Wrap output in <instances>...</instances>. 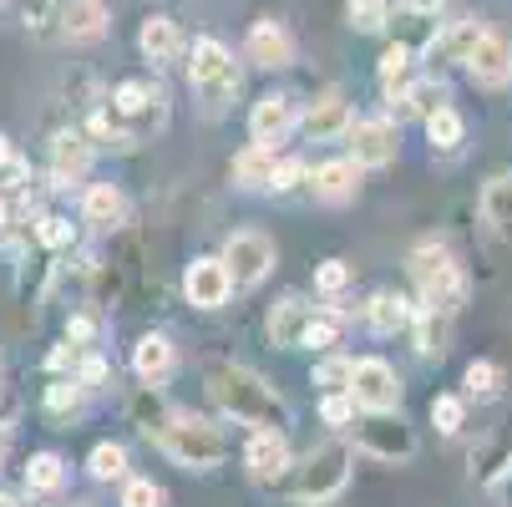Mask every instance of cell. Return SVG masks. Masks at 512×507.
Wrapping results in <instances>:
<instances>
[{"label": "cell", "instance_id": "cell-1", "mask_svg": "<svg viewBox=\"0 0 512 507\" xmlns=\"http://www.w3.org/2000/svg\"><path fill=\"white\" fill-rule=\"evenodd\" d=\"M208 396L239 426H254V431H284L289 426V401L249 366H229V360L224 366H208Z\"/></svg>", "mask_w": 512, "mask_h": 507}, {"label": "cell", "instance_id": "cell-2", "mask_svg": "<svg viewBox=\"0 0 512 507\" xmlns=\"http://www.w3.org/2000/svg\"><path fill=\"white\" fill-rule=\"evenodd\" d=\"M406 274H411V284H416V300L431 305V310L457 315V310L467 305V295H472V284H467L457 254H452L447 244H436V239H426V244H416V249L406 254Z\"/></svg>", "mask_w": 512, "mask_h": 507}, {"label": "cell", "instance_id": "cell-3", "mask_svg": "<svg viewBox=\"0 0 512 507\" xmlns=\"http://www.w3.org/2000/svg\"><path fill=\"white\" fill-rule=\"evenodd\" d=\"M158 447L168 452V462L188 467V472H213V467H224L234 442L224 437V426H213L203 416H188V411H173L168 426L158 431Z\"/></svg>", "mask_w": 512, "mask_h": 507}, {"label": "cell", "instance_id": "cell-4", "mask_svg": "<svg viewBox=\"0 0 512 507\" xmlns=\"http://www.w3.org/2000/svg\"><path fill=\"white\" fill-rule=\"evenodd\" d=\"M350 462H355V452L345 442H320V447H310L295 467H289L284 492L295 502H305V507H325V502H335L345 492Z\"/></svg>", "mask_w": 512, "mask_h": 507}, {"label": "cell", "instance_id": "cell-5", "mask_svg": "<svg viewBox=\"0 0 512 507\" xmlns=\"http://www.w3.org/2000/svg\"><path fill=\"white\" fill-rule=\"evenodd\" d=\"M188 82H193V92H198L208 107H224V102H234V92H239V61H234V51H229V46H218L213 36L193 41Z\"/></svg>", "mask_w": 512, "mask_h": 507}, {"label": "cell", "instance_id": "cell-6", "mask_svg": "<svg viewBox=\"0 0 512 507\" xmlns=\"http://www.w3.org/2000/svg\"><path fill=\"white\" fill-rule=\"evenodd\" d=\"M355 447L371 452L376 462H411L416 457V437L401 421V411H365L355 421Z\"/></svg>", "mask_w": 512, "mask_h": 507}, {"label": "cell", "instance_id": "cell-7", "mask_svg": "<svg viewBox=\"0 0 512 507\" xmlns=\"http://www.w3.org/2000/svg\"><path fill=\"white\" fill-rule=\"evenodd\" d=\"M218 259L229 264L234 289H254V284H264V279H269V269L279 264L274 239H269V234H259V229H239V234H229V239H224V254H218Z\"/></svg>", "mask_w": 512, "mask_h": 507}, {"label": "cell", "instance_id": "cell-8", "mask_svg": "<svg viewBox=\"0 0 512 507\" xmlns=\"http://www.w3.org/2000/svg\"><path fill=\"white\" fill-rule=\"evenodd\" d=\"M345 142H350V158L360 168H391L401 153V122L396 117H360Z\"/></svg>", "mask_w": 512, "mask_h": 507}, {"label": "cell", "instance_id": "cell-9", "mask_svg": "<svg viewBox=\"0 0 512 507\" xmlns=\"http://www.w3.org/2000/svg\"><path fill=\"white\" fill-rule=\"evenodd\" d=\"M289 467H295V457H289V437H284V431H249L244 472H249L254 487H284Z\"/></svg>", "mask_w": 512, "mask_h": 507}, {"label": "cell", "instance_id": "cell-10", "mask_svg": "<svg viewBox=\"0 0 512 507\" xmlns=\"http://www.w3.org/2000/svg\"><path fill=\"white\" fill-rule=\"evenodd\" d=\"M350 396H355L360 411H401V376L381 355H365V360H355Z\"/></svg>", "mask_w": 512, "mask_h": 507}, {"label": "cell", "instance_id": "cell-11", "mask_svg": "<svg viewBox=\"0 0 512 507\" xmlns=\"http://www.w3.org/2000/svg\"><path fill=\"white\" fill-rule=\"evenodd\" d=\"M295 127H300V102L289 97V92H264V97L249 107V137L264 142V148L284 142Z\"/></svg>", "mask_w": 512, "mask_h": 507}, {"label": "cell", "instance_id": "cell-12", "mask_svg": "<svg viewBox=\"0 0 512 507\" xmlns=\"http://www.w3.org/2000/svg\"><path fill=\"white\" fill-rule=\"evenodd\" d=\"M183 289H188V305L198 310H224L229 295H234V274L224 259H193L188 274H183Z\"/></svg>", "mask_w": 512, "mask_h": 507}, {"label": "cell", "instance_id": "cell-13", "mask_svg": "<svg viewBox=\"0 0 512 507\" xmlns=\"http://www.w3.org/2000/svg\"><path fill=\"white\" fill-rule=\"evenodd\" d=\"M467 77H472L477 87H487V92H502V87L512 82V41H507L502 31L487 26V36H482L477 51L467 56Z\"/></svg>", "mask_w": 512, "mask_h": 507}, {"label": "cell", "instance_id": "cell-14", "mask_svg": "<svg viewBox=\"0 0 512 507\" xmlns=\"http://www.w3.org/2000/svg\"><path fill=\"white\" fill-rule=\"evenodd\" d=\"M92 158H97V148H92L87 132H56L51 137V183L56 188L82 183L92 173Z\"/></svg>", "mask_w": 512, "mask_h": 507}, {"label": "cell", "instance_id": "cell-15", "mask_svg": "<svg viewBox=\"0 0 512 507\" xmlns=\"http://www.w3.org/2000/svg\"><path fill=\"white\" fill-rule=\"evenodd\" d=\"M315 310L320 305H310L305 295H284L274 310H269V345H279V350H300L305 345V330H310V320H315Z\"/></svg>", "mask_w": 512, "mask_h": 507}, {"label": "cell", "instance_id": "cell-16", "mask_svg": "<svg viewBox=\"0 0 512 507\" xmlns=\"http://www.w3.org/2000/svg\"><path fill=\"white\" fill-rule=\"evenodd\" d=\"M249 61L264 66V71H284V66H295V36H289L279 21H254L249 26V41H244Z\"/></svg>", "mask_w": 512, "mask_h": 507}, {"label": "cell", "instance_id": "cell-17", "mask_svg": "<svg viewBox=\"0 0 512 507\" xmlns=\"http://www.w3.org/2000/svg\"><path fill=\"white\" fill-rule=\"evenodd\" d=\"M360 117L350 112V102L340 97V92H325L305 117H300V127H305V137L310 142H340V137H350V127H355Z\"/></svg>", "mask_w": 512, "mask_h": 507}, {"label": "cell", "instance_id": "cell-18", "mask_svg": "<svg viewBox=\"0 0 512 507\" xmlns=\"http://www.w3.org/2000/svg\"><path fill=\"white\" fill-rule=\"evenodd\" d=\"M507 477H512V431H492V437H482L472 447V482L482 492H492Z\"/></svg>", "mask_w": 512, "mask_h": 507}, {"label": "cell", "instance_id": "cell-19", "mask_svg": "<svg viewBox=\"0 0 512 507\" xmlns=\"http://www.w3.org/2000/svg\"><path fill=\"white\" fill-rule=\"evenodd\" d=\"M173 371H178V350H173L168 335H142V340L132 345V376H137L142 386H163Z\"/></svg>", "mask_w": 512, "mask_h": 507}, {"label": "cell", "instance_id": "cell-20", "mask_svg": "<svg viewBox=\"0 0 512 507\" xmlns=\"http://www.w3.org/2000/svg\"><path fill=\"white\" fill-rule=\"evenodd\" d=\"M310 193L320 203H350L360 193V163L355 158H330L310 173Z\"/></svg>", "mask_w": 512, "mask_h": 507}, {"label": "cell", "instance_id": "cell-21", "mask_svg": "<svg viewBox=\"0 0 512 507\" xmlns=\"http://www.w3.org/2000/svg\"><path fill=\"white\" fill-rule=\"evenodd\" d=\"M107 0H61V31L71 41H102L107 36Z\"/></svg>", "mask_w": 512, "mask_h": 507}, {"label": "cell", "instance_id": "cell-22", "mask_svg": "<svg viewBox=\"0 0 512 507\" xmlns=\"http://www.w3.org/2000/svg\"><path fill=\"white\" fill-rule=\"evenodd\" d=\"M442 107H447V87L436 82V77H416L406 92L391 97V117L396 122H406V117H421L426 122L431 112H442Z\"/></svg>", "mask_w": 512, "mask_h": 507}, {"label": "cell", "instance_id": "cell-23", "mask_svg": "<svg viewBox=\"0 0 512 507\" xmlns=\"http://www.w3.org/2000/svg\"><path fill=\"white\" fill-rule=\"evenodd\" d=\"M137 51L148 56V61H178L183 56V31H178V21L173 16H148L142 21V31H137Z\"/></svg>", "mask_w": 512, "mask_h": 507}, {"label": "cell", "instance_id": "cell-24", "mask_svg": "<svg viewBox=\"0 0 512 507\" xmlns=\"http://www.w3.org/2000/svg\"><path fill=\"white\" fill-rule=\"evenodd\" d=\"M447 320H452L447 310L416 305V320H411V340H416V355H421V360H442V355H447V340H452Z\"/></svg>", "mask_w": 512, "mask_h": 507}, {"label": "cell", "instance_id": "cell-25", "mask_svg": "<svg viewBox=\"0 0 512 507\" xmlns=\"http://www.w3.org/2000/svg\"><path fill=\"white\" fill-rule=\"evenodd\" d=\"M365 320H371L376 335H396V330H411L416 305L406 295H396V289H381V295H371V305H365Z\"/></svg>", "mask_w": 512, "mask_h": 507}, {"label": "cell", "instance_id": "cell-26", "mask_svg": "<svg viewBox=\"0 0 512 507\" xmlns=\"http://www.w3.org/2000/svg\"><path fill=\"white\" fill-rule=\"evenodd\" d=\"M82 219L97 224V229L122 224V219H127V198H122V188H117V183H92V188L82 193Z\"/></svg>", "mask_w": 512, "mask_h": 507}, {"label": "cell", "instance_id": "cell-27", "mask_svg": "<svg viewBox=\"0 0 512 507\" xmlns=\"http://www.w3.org/2000/svg\"><path fill=\"white\" fill-rule=\"evenodd\" d=\"M482 36H487V26H482L477 16H467V21H452L442 36H436V46H431L426 56H431V61H436V56H447V61H462V66H467V56L477 51V41H482Z\"/></svg>", "mask_w": 512, "mask_h": 507}, {"label": "cell", "instance_id": "cell-28", "mask_svg": "<svg viewBox=\"0 0 512 507\" xmlns=\"http://www.w3.org/2000/svg\"><path fill=\"white\" fill-rule=\"evenodd\" d=\"M482 219H487L502 239H512V173H492V178L482 183Z\"/></svg>", "mask_w": 512, "mask_h": 507}, {"label": "cell", "instance_id": "cell-29", "mask_svg": "<svg viewBox=\"0 0 512 507\" xmlns=\"http://www.w3.org/2000/svg\"><path fill=\"white\" fill-rule=\"evenodd\" d=\"M274 168H279V153L264 148V142H249V148L234 158V183L239 188H269Z\"/></svg>", "mask_w": 512, "mask_h": 507}, {"label": "cell", "instance_id": "cell-30", "mask_svg": "<svg viewBox=\"0 0 512 507\" xmlns=\"http://www.w3.org/2000/svg\"><path fill=\"white\" fill-rule=\"evenodd\" d=\"M411 71H416V51L396 41V46L381 56V66H376V82H381V92H386V97H396V92H406V87L416 82Z\"/></svg>", "mask_w": 512, "mask_h": 507}, {"label": "cell", "instance_id": "cell-31", "mask_svg": "<svg viewBox=\"0 0 512 507\" xmlns=\"http://www.w3.org/2000/svg\"><path fill=\"white\" fill-rule=\"evenodd\" d=\"M426 137H431V148L436 153H457L462 142H467V122L457 107H442V112H431L426 117Z\"/></svg>", "mask_w": 512, "mask_h": 507}, {"label": "cell", "instance_id": "cell-32", "mask_svg": "<svg viewBox=\"0 0 512 507\" xmlns=\"http://www.w3.org/2000/svg\"><path fill=\"white\" fill-rule=\"evenodd\" d=\"M61 482H66V462H61L56 452H36V457L26 462V487H31L36 497L61 492Z\"/></svg>", "mask_w": 512, "mask_h": 507}, {"label": "cell", "instance_id": "cell-33", "mask_svg": "<svg viewBox=\"0 0 512 507\" xmlns=\"http://www.w3.org/2000/svg\"><path fill=\"white\" fill-rule=\"evenodd\" d=\"M462 386H467V396H472V401H497V396H502V386H507V376H502L497 360H472L467 376H462Z\"/></svg>", "mask_w": 512, "mask_h": 507}, {"label": "cell", "instance_id": "cell-34", "mask_svg": "<svg viewBox=\"0 0 512 507\" xmlns=\"http://www.w3.org/2000/svg\"><path fill=\"white\" fill-rule=\"evenodd\" d=\"M87 472H92V482H127V452L117 442H97L87 457Z\"/></svg>", "mask_w": 512, "mask_h": 507}, {"label": "cell", "instance_id": "cell-35", "mask_svg": "<svg viewBox=\"0 0 512 507\" xmlns=\"http://www.w3.org/2000/svg\"><path fill=\"white\" fill-rule=\"evenodd\" d=\"M345 16H350V26H355L360 36H376V31L391 26V0H350Z\"/></svg>", "mask_w": 512, "mask_h": 507}, {"label": "cell", "instance_id": "cell-36", "mask_svg": "<svg viewBox=\"0 0 512 507\" xmlns=\"http://www.w3.org/2000/svg\"><path fill=\"white\" fill-rule=\"evenodd\" d=\"M431 426L442 431V437H457L467 426V396H436L431 401Z\"/></svg>", "mask_w": 512, "mask_h": 507}, {"label": "cell", "instance_id": "cell-37", "mask_svg": "<svg viewBox=\"0 0 512 507\" xmlns=\"http://www.w3.org/2000/svg\"><path fill=\"white\" fill-rule=\"evenodd\" d=\"M340 335H345V315L340 310H315V320L305 330V345L310 350H330V345H340Z\"/></svg>", "mask_w": 512, "mask_h": 507}, {"label": "cell", "instance_id": "cell-38", "mask_svg": "<svg viewBox=\"0 0 512 507\" xmlns=\"http://www.w3.org/2000/svg\"><path fill=\"white\" fill-rule=\"evenodd\" d=\"M350 381H355V360H345V355H325L315 366V386H325V396L330 391H350Z\"/></svg>", "mask_w": 512, "mask_h": 507}, {"label": "cell", "instance_id": "cell-39", "mask_svg": "<svg viewBox=\"0 0 512 507\" xmlns=\"http://www.w3.org/2000/svg\"><path fill=\"white\" fill-rule=\"evenodd\" d=\"M350 279H355V269H350L345 259H325V264L315 269V289H320V295H325V300H335V295H345V289H350Z\"/></svg>", "mask_w": 512, "mask_h": 507}, {"label": "cell", "instance_id": "cell-40", "mask_svg": "<svg viewBox=\"0 0 512 507\" xmlns=\"http://www.w3.org/2000/svg\"><path fill=\"white\" fill-rule=\"evenodd\" d=\"M36 239L46 244V249H71V244H77V224H71V219H61V213H46V219L36 224Z\"/></svg>", "mask_w": 512, "mask_h": 507}, {"label": "cell", "instance_id": "cell-41", "mask_svg": "<svg viewBox=\"0 0 512 507\" xmlns=\"http://www.w3.org/2000/svg\"><path fill=\"white\" fill-rule=\"evenodd\" d=\"M77 406H82V381H77V376H71V381L61 376V381L46 386V411H51V416H71Z\"/></svg>", "mask_w": 512, "mask_h": 507}, {"label": "cell", "instance_id": "cell-42", "mask_svg": "<svg viewBox=\"0 0 512 507\" xmlns=\"http://www.w3.org/2000/svg\"><path fill=\"white\" fill-rule=\"evenodd\" d=\"M168 497H163V487L153 482V477H127L122 482V507H163Z\"/></svg>", "mask_w": 512, "mask_h": 507}, {"label": "cell", "instance_id": "cell-43", "mask_svg": "<svg viewBox=\"0 0 512 507\" xmlns=\"http://www.w3.org/2000/svg\"><path fill=\"white\" fill-rule=\"evenodd\" d=\"M355 411H360V406H355L350 391H330V396L320 401V421H325V426H355Z\"/></svg>", "mask_w": 512, "mask_h": 507}, {"label": "cell", "instance_id": "cell-44", "mask_svg": "<svg viewBox=\"0 0 512 507\" xmlns=\"http://www.w3.org/2000/svg\"><path fill=\"white\" fill-rule=\"evenodd\" d=\"M300 183H310V168L300 158H279V168H274V178H269L264 193H295Z\"/></svg>", "mask_w": 512, "mask_h": 507}, {"label": "cell", "instance_id": "cell-45", "mask_svg": "<svg viewBox=\"0 0 512 507\" xmlns=\"http://www.w3.org/2000/svg\"><path fill=\"white\" fill-rule=\"evenodd\" d=\"M11 6H16V16H21L26 31H46V21H51V11H56V0H11Z\"/></svg>", "mask_w": 512, "mask_h": 507}, {"label": "cell", "instance_id": "cell-46", "mask_svg": "<svg viewBox=\"0 0 512 507\" xmlns=\"http://www.w3.org/2000/svg\"><path fill=\"white\" fill-rule=\"evenodd\" d=\"M66 340L92 345V340H97V320H87V315H71V320H66Z\"/></svg>", "mask_w": 512, "mask_h": 507}, {"label": "cell", "instance_id": "cell-47", "mask_svg": "<svg viewBox=\"0 0 512 507\" xmlns=\"http://www.w3.org/2000/svg\"><path fill=\"white\" fill-rule=\"evenodd\" d=\"M77 381H82V386H102V381H107V360H102V355H87L82 366H77Z\"/></svg>", "mask_w": 512, "mask_h": 507}, {"label": "cell", "instance_id": "cell-48", "mask_svg": "<svg viewBox=\"0 0 512 507\" xmlns=\"http://www.w3.org/2000/svg\"><path fill=\"white\" fill-rule=\"evenodd\" d=\"M16 411H21V396H16L11 386H0V431L16 426Z\"/></svg>", "mask_w": 512, "mask_h": 507}, {"label": "cell", "instance_id": "cell-49", "mask_svg": "<svg viewBox=\"0 0 512 507\" xmlns=\"http://www.w3.org/2000/svg\"><path fill=\"white\" fill-rule=\"evenodd\" d=\"M66 366H77V350L56 345V350H51V371H66Z\"/></svg>", "mask_w": 512, "mask_h": 507}, {"label": "cell", "instance_id": "cell-50", "mask_svg": "<svg viewBox=\"0 0 512 507\" xmlns=\"http://www.w3.org/2000/svg\"><path fill=\"white\" fill-rule=\"evenodd\" d=\"M406 6H411V11H426V16H436L442 6H452V0H406Z\"/></svg>", "mask_w": 512, "mask_h": 507}, {"label": "cell", "instance_id": "cell-51", "mask_svg": "<svg viewBox=\"0 0 512 507\" xmlns=\"http://www.w3.org/2000/svg\"><path fill=\"white\" fill-rule=\"evenodd\" d=\"M0 462H6V431H0Z\"/></svg>", "mask_w": 512, "mask_h": 507}, {"label": "cell", "instance_id": "cell-52", "mask_svg": "<svg viewBox=\"0 0 512 507\" xmlns=\"http://www.w3.org/2000/svg\"><path fill=\"white\" fill-rule=\"evenodd\" d=\"M0 507H21V502H16V497H0Z\"/></svg>", "mask_w": 512, "mask_h": 507}, {"label": "cell", "instance_id": "cell-53", "mask_svg": "<svg viewBox=\"0 0 512 507\" xmlns=\"http://www.w3.org/2000/svg\"><path fill=\"white\" fill-rule=\"evenodd\" d=\"M0 224H6V203H0Z\"/></svg>", "mask_w": 512, "mask_h": 507}, {"label": "cell", "instance_id": "cell-54", "mask_svg": "<svg viewBox=\"0 0 512 507\" xmlns=\"http://www.w3.org/2000/svg\"><path fill=\"white\" fill-rule=\"evenodd\" d=\"M71 507H92V502H71Z\"/></svg>", "mask_w": 512, "mask_h": 507}]
</instances>
